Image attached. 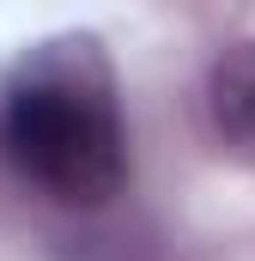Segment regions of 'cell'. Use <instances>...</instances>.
I'll list each match as a JSON object with an SVG mask.
<instances>
[{
    "label": "cell",
    "mask_w": 255,
    "mask_h": 261,
    "mask_svg": "<svg viewBox=\"0 0 255 261\" xmlns=\"http://www.w3.org/2000/svg\"><path fill=\"white\" fill-rule=\"evenodd\" d=\"M0 170L67 213H104L128 189L122 85L104 37H43L0 73Z\"/></svg>",
    "instance_id": "1"
},
{
    "label": "cell",
    "mask_w": 255,
    "mask_h": 261,
    "mask_svg": "<svg viewBox=\"0 0 255 261\" xmlns=\"http://www.w3.org/2000/svg\"><path fill=\"white\" fill-rule=\"evenodd\" d=\"M207 122L225 158L255 170V37H237L207 67Z\"/></svg>",
    "instance_id": "2"
}]
</instances>
